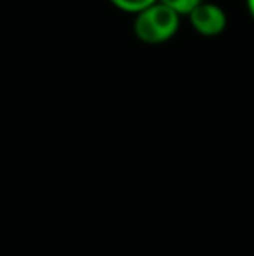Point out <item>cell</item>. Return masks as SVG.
Here are the masks:
<instances>
[{
	"label": "cell",
	"mask_w": 254,
	"mask_h": 256,
	"mask_svg": "<svg viewBox=\"0 0 254 256\" xmlns=\"http://www.w3.org/2000/svg\"><path fill=\"white\" fill-rule=\"evenodd\" d=\"M160 2L169 6L173 10H176L180 16H188L192 9H195L202 0H160Z\"/></svg>",
	"instance_id": "cell-4"
},
{
	"label": "cell",
	"mask_w": 254,
	"mask_h": 256,
	"mask_svg": "<svg viewBox=\"0 0 254 256\" xmlns=\"http://www.w3.org/2000/svg\"><path fill=\"white\" fill-rule=\"evenodd\" d=\"M246 4H248V10H249V14H251V18L254 20V0H246Z\"/></svg>",
	"instance_id": "cell-5"
},
{
	"label": "cell",
	"mask_w": 254,
	"mask_h": 256,
	"mask_svg": "<svg viewBox=\"0 0 254 256\" xmlns=\"http://www.w3.org/2000/svg\"><path fill=\"white\" fill-rule=\"evenodd\" d=\"M134 16L132 30L143 44H164V42L171 40L180 30L181 16L160 0L136 12Z\"/></svg>",
	"instance_id": "cell-1"
},
{
	"label": "cell",
	"mask_w": 254,
	"mask_h": 256,
	"mask_svg": "<svg viewBox=\"0 0 254 256\" xmlns=\"http://www.w3.org/2000/svg\"><path fill=\"white\" fill-rule=\"evenodd\" d=\"M117 9L124 10V12H131V14H136L139 10H143L145 7L152 6L155 4L157 0H110Z\"/></svg>",
	"instance_id": "cell-3"
},
{
	"label": "cell",
	"mask_w": 254,
	"mask_h": 256,
	"mask_svg": "<svg viewBox=\"0 0 254 256\" xmlns=\"http://www.w3.org/2000/svg\"><path fill=\"white\" fill-rule=\"evenodd\" d=\"M188 18H190V24L193 30L197 34L204 35V37L221 35L227 30V24H228L227 12L220 6L213 2H204V0L195 9H192Z\"/></svg>",
	"instance_id": "cell-2"
}]
</instances>
